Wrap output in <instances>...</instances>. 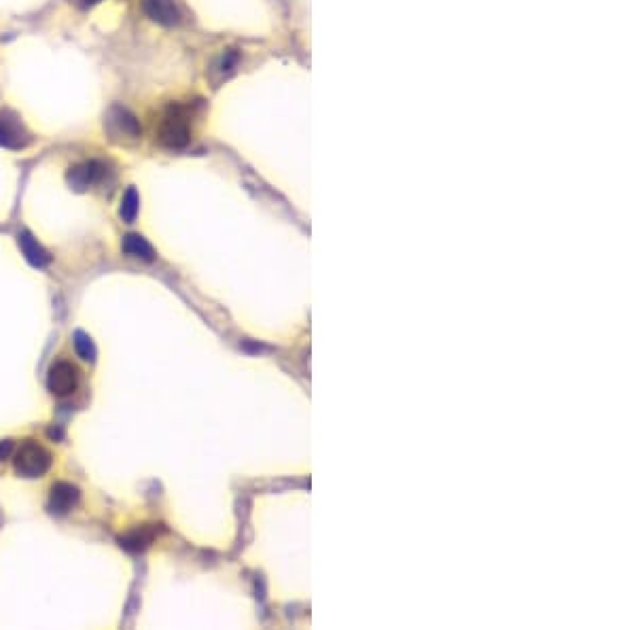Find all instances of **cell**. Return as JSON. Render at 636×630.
I'll return each instance as SVG.
<instances>
[{"label": "cell", "instance_id": "cell-13", "mask_svg": "<svg viewBox=\"0 0 636 630\" xmlns=\"http://www.w3.org/2000/svg\"><path fill=\"white\" fill-rule=\"evenodd\" d=\"M138 194H136V189H127V194H125V198H123V202H121V216H123V221H134L136 219V214H138Z\"/></svg>", "mask_w": 636, "mask_h": 630}, {"label": "cell", "instance_id": "cell-15", "mask_svg": "<svg viewBox=\"0 0 636 630\" xmlns=\"http://www.w3.org/2000/svg\"><path fill=\"white\" fill-rule=\"evenodd\" d=\"M94 2H98V0H83V4H94Z\"/></svg>", "mask_w": 636, "mask_h": 630}, {"label": "cell", "instance_id": "cell-5", "mask_svg": "<svg viewBox=\"0 0 636 630\" xmlns=\"http://www.w3.org/2000/svg\"><path fill=\"white\" fill-rule=\"evenodd\" d=\"M102 174H105V164L92 159V162H83V164L70 168V172H68V183H70V187H75L77 191H85L88 187L96 185V183L102 179Z\"/></svg>", "mask_w": 636, "mask_h": 630}, {"label": "cell", "instance_id": "cell-4", "mask_svg": "<svg viewBox=\"0 0 636 630\" xmlns=\"http://www.w3.org/2000/svg\"><path fill=\"white\" fill-rule=\"evenodd\" d=\"M47 387L53 395L66 397L77 391V369L68 361H60L51 365L47 374Z\"/></svg>", "mask_w": 636, "mask_h": 630}, {"label": "cell", "instance_id": "cell-10", "mask_svg": "<svg viewBox=\"0 0 636 630\" xmlns=\"http://www.w3.org/2000/svg\"><path fill=\"white\" fill-rule=\"evenodd\" d=\"M121 248L125 255L129 257H136V259H142V261H153L155 259V251L153 246L138 233H127L121 242Z\"/></svg>", "mask_w": 636, "mask_h": 630}, {"label": "cell", "instance_id": "cell-6", "mask_svg": "<svg viewBox=\"0 0 636 630\" xmlns=\"http://www.w3.org/2000/svg\"><path fill=\"white\" fill-rule=\"evenodd\" d=\"M79 497H81V493H79L77 486H73V484H68V482H58V484L51 488L49 510H51L53 514L64 516V514H68V512L79 503Z\"/></svg>", "mask_w": 636, "mask_h": 630}, {"label": "cell", "instance_id": "cell-2", "mask_svg": "<svg viewBox=\"0 0 636 630\" xmlns=\"http://www.w3.org/2000/svg\"><path fill=\"white\" fill-rule=\"evenodd\" d=\"M13 465H15V471L23 478H41L51 467V454L36 441L28 439L15 452Z\"/></svg>", "mask_w": 636, "mask_h": 630}, {"label": "cell", "instance_id": "cell-11", "mask_svg": "<svg viewBox=\"0 0 636 630\" xmlns=\"http://www.w3.org/2000/svg\"><path fill=\"white\" fill-rule=\"evenodd\" d=\"M151 539H153V530L138 528V530H134V532L121 537L119 543H121V547H125L127 552H140V550H144V547L151 543Z\"/></svg>", "mask_w": 636, "mask_h": 630}, {"label": "cell", "instance_id": "cell-7", "mask_svg": "<svg viewBox=\"0 0 636 630\" xmlns=\"http://www.w3.org/2000/svg\"><path fill=\"white\" fill-rule=\"evenodd\" d=\"M142 11L161 26H176L181 21V11L174 0H142Z\"/></svg>", "mask_w": 636, "mask_h": 630}, {"label": "cell", "instance_id": "cell-8", "mask_svg": "<svg viewBox=\"0 0 636 630\" xmlns=\"http://www.w3.org/2000/svg\"><path fill=\"white\" fill-rule=\"evenodd\" d=\"M106 123L110 125V130L117 136H127V138H138L140 136V123H138V119L129 110H125L121 106L110 108Z\"/></svg>", "mask_w": 636, "mask_h": 630}, {"label": "cell", "instance_id": "cell-14", "mask_svg": "<svg viewBox=\"0 0 636 630\" xmlns=\"http://www.w3.org/2000/svg\"><path fill=\"white\" fill-rule=\"evenodd\" d=\"M235 64H238V53L229 49V51H225V53L218 58V64H216V68H218V73H221V75H225V73H231Z\"/></svg>", "mask_w": 636, "mask_h": 630}, {"label": "cell", "instance_id": "cell-3", "mask_svg": "<svg viewBox=\"0 0 636 630\" xmlns=\"http://www.w3.org/2000/svg\"><path fill=\"white\" fill-rule=\"evenodd\" d=\"M30 145V132L13 110H0V147L19 151Z\"/></svg>", "mask_w": 636, "mask_h": 630}, {"label": "cell", "instance_id": "cell-12", "mask_svg": "<svg viewBox=\"0 0 636 630\" xmlns=\"http://www.w3.org/2000/svg\"><path fill=\"white\" fill-rule=\"evenodd\" d=\"M75 350L83 361H94L96 359V346H94L92 337L83 331L75 333Z\"/></svg>", "mask_w": 636, "mask_h": 630}, {"label": "cell", "instance_id": "cell-1", "mask_svg": "<svg viewBox=\"0 0 636 630\" xmlns=\"http://www.w3.org/2000/svg\"><path fill=\"white\" fill-rule=\"evenodd\" d=\"M157 138L164 147L168 149H183L187 147L189 138H191V127L187 121V115L181 106H170L159 123L157 130Z\"/></svg>", "mask_w": 636, "mask_h": 630}, {"label": "cell", "instance_id": "cell-9", "mask_svg": "<svg viewBox=\"0 0 636 630\" xmlns=\"http://www.w3.org/2000/svg\"><path fill=\"white\" fill-rule=\"evenodd\" d=\"M19 246H21V253L23 257L28 259V263H32L34 268H45L49 263V253L32 238V233L23 231L19 233Z\"/></svg>", "mask_w": 636, "mask_h": 630}]
</instances>
